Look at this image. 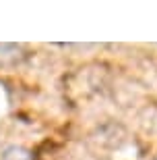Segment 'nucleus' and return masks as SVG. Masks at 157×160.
<instances>
[{"label":"nucleus","instance_id":"obj_1","mask_svg":"<svg viewBox=\"0 0 157 160\" xmlns=\"http://www.w3.org/2000/svg\"><path fill=\"white\" fill-rule=\"evenodd\" d=\"M2 160H31V156L21 148H8L2 154Z\"/></svg>","mask_w":157,"mask_h":160}]
</instances>
